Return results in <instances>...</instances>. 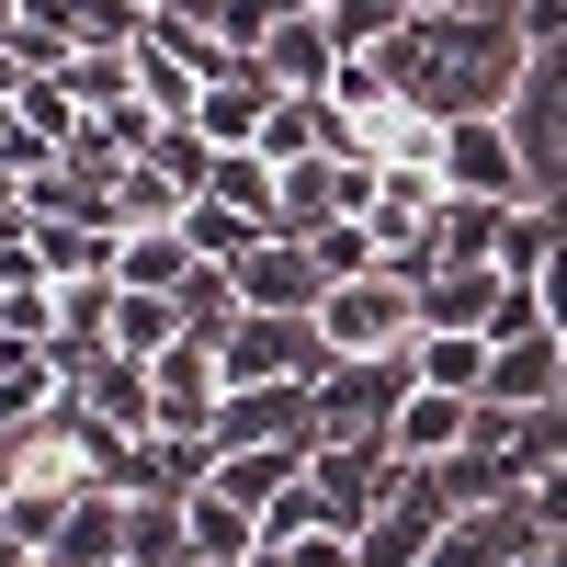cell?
<instances>
[{
  "mask_svg": "<svg viewBox=\"0 0 567 567\" xmlns=\"http://www.w3.org/2000/svg\"><path fill=\"white\" fill-rule=\"evenodd\" d=\"M534 545H556L534 523V499H465L443 523V545H432V567H523Z\"/></svg>",
  "mask_w": 567,
  "mask_h": 567,
  "instance_id": "52a82bcc",
  "label": "cell"
},
{
  "mask_svg": "<svg viewBox=\"0 0 567 567\" xmlns=\"http://www.w3.org/2000/svg\"><path fill=\"white\" fill-rule=\"evenodd\" d=\"M534 296H545V318H556V329H567V239H556V250H545V261H534Z\"/></svg>",
  "mask_w": 567,
  "mask_h": 567,
  "instance_id": "603a6c76",
  "label": "cell"
},
{
  "mask_svg": "<svg viewBox=\"0 0 567 567\" xmlns=\"http://www.w3.org/2000/svg\"><path fill=\"white\" fill-rule=\"evenodd\" d=\"M250 443H318V386H227L216 454H250Z\"/></svg>",
  "mask_w": 567,
  "mask_h": 567,
  "instance_id": "ba28073f",
  "label": "cell"
},
{
  "mask_svg": "<svg viewBox=\"0 0 567 567\" xmlns=\"http://www.w3.org/2000/svg\"><path fill=\"white\" fill-rule=\"evenodd\" d=\"M409 12H420V0H329V34H341L352 58H374V45L409 34Z\"/></svg>",
  "mask_w": 567,
  "mask_h": 567,
  "instance_id": "d6986e66",
  "label": "cell"
},
{
  "mask_svg": "<svg viewBox=\"0 0 567 567\" xmlns=\"http://www.w3.org/2000/svg\"><path fill=\"white\" fill-rule=\"evenodd\" d=\"M545 398H567V329L488 341V409H545Z\"/></svg>",
  "mask_w": 567,
  "mask_h": 567,
  "instance_id": "30bf717a",
  "label": "cell"
},
{
  "mask_svg": "<svg viewBox=\"0 0 567 567\" xmlns=\"http://www.w3.org/2000/svg\"><path fill=\"white\" fill-rule=\"evenodd\" d=\"M182 567H216V556H182Z\"/></svg>",
  "mask_w": 567,
  "mask_h": 567,
  "instance_id": "cb8c5ba5",
  "label": "cell"
},
{
  "mask_svg": "<svg viewBox=\"0 0 567 567\" xmlns=\"http://www.w3.org/2000/svg\"><path fill=\"white\" fill-rule=\"evenodd\" d=\"M420 386H454V398H488V329H420L409 341Z\"/></svg>",
  "mask_w": 567,
  "mask_h": 567,
  "instance_id": "e0dca14e",
  "label": "cell"
},
{
  "mask_svg": "<svg viewBox=\"0 0 567 567\" xmlns=\"http://www.w3.org/2000/svg\"><path fill=\"white\" fill-rule=\"evenodd\" d=\"M58 567H114L125 556V488H80L58 511V545H45Z\"/></svg>",
  "mask_w": 567,
  "mask_h": 567,
  "instance_id": "5bb4252c",
  "label": "cell"
},
{
  "mask_svg": "<svg viewBox=\"0 0 567 567\" xmlns=\"http://www.w3.org/2000/svg\"><path fill=\"white\" fill-rule=\"evenodd\" d=\"M272 103H284V80H272L261 58H227V69L205 80V103H194V125L216 136V148H261V125H272Z\"/></svg>",
  "mask_w": 567,
  "mask_h": 567,
  "instance_id": "9c48e42d",
  "label": "cell"
},
{
  "mask_svg": "<svg viewBox=\"0 0 567 567\" xmlns=\"http://www.w3.org/2000/svg\"><path fill=\"white\" fill-rule=\"evenodd\" d=\"M556 567H567V534H556Z\"/></svg>",
  "mask_w": 567,
  "mask_h": 567,
  "instance_id": "d4e9b609",
  "label": "cell"
},
{
  "mask_svg": "<svg viewBox=\"0 0 567 567\" xmlns=\"http://www.w3.org/2000/svg\"><path fill=\"white\" fill-rule=\"evenodd\" d=\"M374 58H386V80L409 103H432V114H511L534 45H523L511 12H409V34L374 45Z\"/></svg>",
  "mask_w": 567,
  "mask_h": 567,
  "instance_id": "6da1fadb",
  "label": "cell"
},
{
  "mask_svg": "<svg viewBox=\"0 0 567 567\" xmlns=\"http://www.w3.org/2000/svg\"><path fill=\"white\" fill-rule=\"evenodd\" d=\"M194 272H205V250L182 239V227H125V261H114V284H136V296H182Z\"/></svg>",
  "mask_w": 567,
  "mask_h": 567,
  "instance_id": "9a60e30c",
  "label": "cell"
},
{
  "mask_svg": "<svg viewBox=\"0 0 567 567\" xmlns=\"http://www.w3.org/2000/svg\"><path fill=\"white\" fill-rule=\"evenodd\" d=\"M318 341H329V363H386V352H409L420 341V284L398 261L329 284V296H318Z\"/></svg>",
  "mask_w": 567,
  "mask_h": 567,
  "instance_id": "7a4b0ae2",
  "label": "cell"
},
{
  "mask_svg": "<svg viewBox=\"0 0 567 567\" xmlns=\"http://www.w3.org/2000/svg\"><path fill=\"white\" fill-rule=\"evenodd\" d=\"M443 194H477V205H534V159L511 114H454L443 125Z\"/></svg>",
  "mask_w": 567,
  "mask_h": 567,
  "instance_id": "277c9868",
  "label": "cell"
},
{
  "mask_svg": "<svg viewBox=\"0 0 567 567\" xmlns=\"http://www.w3.org/2000/svg\"><path fill=\"white\" fill-rule=\"evenodd\" d=\"M341 58H352V45L329 34V12H272V34H261V69H272L284 91H329Z\"/></svg>",
  "mask_w": 567,
  "mask_h": 567,
  "instance_id": "8fae6325",
  "label": "cell"
},
{
  "mask_svg": "<svg viewBox=\"0 0 567 567\" xmlns=\"http://www.w3.org/2000/svg\"><path fill=\"white\" fill-rule=\"evenodd\" d=\"M227 272H239V307H261V318H318V296H329V261L307 239H284V227H261Z\"/></svg>",
  "mask_w": 567,
  "mask_h": 567,
  "instance_id": "8992f818",
  "label": "cell"
},
{
  "mask_svg": "<svg viewBox=\"0 0 567 567\" xmlns=\"http://www.w3.org/2000/svg\"><path fill=\"white\" fill-rule=\"evenodd\" d=\"M272 182H284V171H272L261 148H216V182H205V194H216V205H239L250 227H272Z\"/></svg>",
  "mask_w": 567,
  "mask_h": 567,
  "instance_id": "ac0fdd59",
  "label": "cell"
},
{
  "mask_svg": "<svg viewBox=\"0 0 567 567\" xmlns=\"http://www.w3.org/2000/svg\"><path fill=\"white\" fill-rule=\"evenodd\" d=\"M318 523H329L318 477H296V488H272V499H261V545H296V534H318Z\"/></svg>",
  "mask_w": 567,
  "mask_h": 567,
  "instance_id": "ffe728a7",
  "label": "cell"
},
{
  "mask_svg": "<svg viewBox=\"0 0 567 567\" xmlns=\"http://www.w3.org/2000/svg\"><path fill=\"white\" fill-rule=\"evenodd\" d=\"M465 432H477V398H454V386H409V409H398V454L409 465H443V454H465Z\"/></svg>",
  "mask_w": 567,
  "mask_h": 567,
  "instance_id": "4fadbf2b",
  "label": "cell"
},
{
  "mask_svg": "<svg viewBox=\"0 0 567 567\" xmlns=\"http://www.w3.org/2000/svg\"><path fill=\"white\" fill-rule=\"evenodd\" d=\"M284 556H296V567H352V534H341V523H318V534H296Z\"/></svg>",
  "mask_w": 567,
  "mask_h": 567,
  "instance_id": "44dd1931",
  "label": "cell"
},
{
  "mask_svg": "<svg viewBox=\"0 0 567 567\" xmlns=\"http://www.w3.org/2000/svg\"><path fill=\"white\" fill-rule=\"evenodd\" d=\"M420 284V329H488L499 318V261H432V272H409Z\"/></svg>",
  "mask_w": 567,
  "mask_h": 567,
  "instance_id": "7c38bea8",
  "label": "cell"
},
{
  "mask_svg": "<svg viewBox=\"0 0 567 567\" xmlns=\"http://www.w3.org/2000/svg\"><path fill=\"white\" fill-rule=\"evenodd\" d=\"M307 477H318V499H329V523L363 534L374 511L409 488V454H398V443H318V454H307Z\"/></svg>",
  "mask_w": 567,
  "mask_h": 567,
  "instance_id": "5b68a950",
  "label": "cell"
},
{
  "mask_svg": "<svg viewBox=\"0 0 567 567\" xmlns=\"http://www.w3.org/2000/svg\"><path fill=\"white\" fill-rule=\"evenodd\" d=\"M523 499H534V523H545V534H567V454H556V465H545V477H534V488H523Z\"/></svg>",
  "mask_w": 567,
  "mask_h": 567,
  "instance_id": "7402d4cb",
  "label": "cell"
},
{
  "mask_svg": "<svg viewBox=\"0 0 567 567\" xmlns=\"http://www.w3.org/2000/svg\"><path fill=\"white\" fill-rule=\"evenodd\" d=\"M420 386V363L386 352V363H329L318 374V443H386L398 432V409Z\"/></svg>",
  "mask_w": 567,
  "mask_h": 567,
  "instance_id": "3957f363",
  "label": "cell"
},
{
  "mask_svg": "<svg viewBox=\"0 0 567 567\" xmlns=\"http://www.w3.org/2000/svg\"><path fill=\"white\" fill-rule=\"evenodd\" d=\"M182 523H194V556H216V567H239V556L261 545V511H250V499H227L216 477L182 499Z\"/></svg>",
  "mask_w": 567,
  "mask_h": 567,
  "instance_id": "2e32d148",
  "label": "cell"
}]
</instances>
